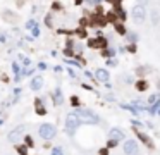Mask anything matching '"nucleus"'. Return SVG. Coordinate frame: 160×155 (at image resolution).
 Segmentation results:
<instances>
[{"label":"nucleus","instance_id":"473e14b6","mask_svg":"<svg viewBox=\"0 0 160 155\" xmlns=\"http://www.w3.org/2000/svg\"><path fill=\"white\" fill-rule=\"evenodd\" d=\"M112 2H115V4H117V2H119V0H112Z\"/></svg>","mask_w":160,"mask_h":155},{"label":"nucleus","instance_id":"ddd939ff","mask_svg":"<svg viewBox=\"0 0 160 155\" xmlns=\"http://www.w3.org/2000/svg\"><path fill=\"white\" fill-rule=\"evenodd\" d=\"M148 103H150V105H157V103H160V93H158V95H152V96H150Z\"/></svg>","mask_w":160,"mask_h":155},{"label":"nucleus","instance_id":"6e6552de","mask_svg":"<svg viewBox=\"0 0 160 155\" xmlns=\"http://www.w3.org/2000/svg\"><path fill=\"white\" fill-rule=\"evenodd\" d=\"M95 78H96L98 81H102V83H107L110 76H108V72H107L105 69H98V71L95 72Z\"/></svg>","mask_w":160,"mask_h":155},{"label":"nucleus","instance_id":"f257e3e1","mask_svg":"<svg viewBox=\"0 0 160 155\" xmlns=\"http://www.w3.org/2000/svg\"><path fill=\"white\" fill-rule=\"evenodd\" d=\"M74 114L78 116L79 123H88V124H98V123H100L98 116H96V114H93L91 110H86V109H78Z\"/></svg>","mask_w":160,"mask_h":155},{"label":"nucleus","instance_id":"a211bd4d","mask_svg":"<svg viewBox=\"0 0 160 155\" xmlns=\"http://www.w3.org/2000/svg\"><path fill=\"white\" fill-rule=\"evenodd\" d=\"M115 145H117V141H114V140H108V143H107V147H108V148H114Z\"/></svg>","mask_w":160,"mask_h":155},{"label":"nucleus","instance_id":"f8f14e48","mask_svg":"<svg viewBox=\"0 0 160 155\" xmlns=\"http://www.w3.org/2000/svg\"><path fill=\"white\" fill-rule=\"evenodd\" d=\"M146 88H148V83H146L145 79H141V81L136 83V90H138V91H145Z\"/></svg>","mask_w":160,"mask_h":155},{"label":"nucleus","instance_id":"423d86ee","mask_svg":"<svg viewBox=\"0 0 160 155\" xmlns=\"http://www.w3.org/2000/svg\"><path fill=\"white\" fill-rule=\"evenodd\" d=\"M124 153L126 155H138V143L134 140H128L124 143Z\"/></svg>","mask_w":160,"mask_h":155},{"label":"nucleus","instance_id":"aec40b11","mask_svg":"<svg viewBox=\"0 0 160 155\" xmlns=\"http://www.w3.org/2000/svg\"><path fill=\"white\" fill-rule=\"evenodd\" d=\"M107 64L110 66V67H115V66H117V60H114V59H110V60H108V62H107Z\"/></svg>","mask_w":160,"mask_h":155},{"label":"nucleus","instance_id":"0eeeda50","mask_svg":"<svg viewBox=\"0 0 160 155\" xmlns=\"http://www.w3.org/2000/svg\"><path fill=\"white\" fill-rule=\"evenodd\" d=\"M108 138L114 140V141H121V140L124 138V133L119 128H112L110 129V133H108Z\"/></svg>","mask_w":160,"mask_h":155},{"label":"nucleus","instance_id":"2f4dec72","mask_svg":"<svg viewBox=\"0 0 160 155\" xmlns=\"http://www.w3.org/2000/svg\"><path fill=\"white\" fill-rule=\"evenodd\" d=\"M2 109H4V103H2V105H0V112H2Z\"/></svg>","mask_w":160,"mask_h":155},{"label":"nucleus","instance_id":"20e7f679","mask_svg":"<svg viewBox=\"0 0 160 155\" xmlns=\"http://www.w3.org/2000/svg\"><path fill=\"white\" fill-rule=\"evenodd\" d=\"M131 14H133V17H134V21L136 22H143L145 17H146V9H145L143 5H138V4H136V5L133 7Z\"/></svg>","mask_w":160,"mask_h":155},{"label":"nucleus","instance_id":"4468645a","mask_svg":"<svg viewBox=\"0 0 160 155\" xmlns=\"http://www.w3.org/2000/svg\"><path fill=\"white\" fill-rule=\"evenodd\" d=\"M17 153H19V155H28V147L19 145V147H17Z\"/></svg>","mask_w":160,"mask_h":155},{"label":"nucleus","instance_id":"c756f323","mask_svg":"<svg viewBox=\"0 0 160 155\" xmlns=\"http://www.w3.org/2000/svg\"><path fill=\"white\" fill-rule=\"evenodd\" d=\"M90 4H96V2H100V0H88Z\"/></svg>","mask_w":160,"mask_h":155},{"label":"nucleus","instance_id":"4be33fe9","mask_svg":"<svg viewBox=\"0 0 160 155\" xmlns=\"http://www.w3.org/2000/svg\"><path fill=\"white\" fill-rule=\"evenodd\" d=\"M153 24H158V14L153 12Z\"/></svg>","mask_w":160,"mask_h":155},{"label":"nucleus","instance_id":"dca6fc26","mask_svg":"<svg viewBox=\"0 0 160 155\" xmlns=\"http://www.w3.org/2000/svg\"><path fill=\"white\" fill-rule=\"evenodd\" d=\"M52 155H64V150L60 148V147H55V148L52 150Z\"/></svg>","mask_w":160,"mask_h":155},{"label":"nucleus","instance_id":"393cba45","mask_svg":"<svg viewBox=\"0 0 160 155\" xmlns=\"http://www.w3.org/2000/svg\"><path fill=\"white\" fill-rule=\"evenodd\" d=\"M146 4H148V0H138V5H146Z\"/></svg>","mask_w":160,"mask_h":155},{"label":"nucleus","instance_id":"f03ea898","mask_svg":"<svg viewBox=\"0 0 160 155\" xmlns=\"http://www.w3.org/2000/svg\"><path fill=\"white\" fill-rule=\"evenodd\" d=\"M38 133H40V136L43 140H52V138H55L57 131H55V126H52V124H42Z\"/></svg>","mask_w":160,"mask_h":155},{"label":"nucleus","instance_id":"cd10ccee","mask_svg":"<svg viewBox=\"0 0 160 155\" xmlns=\"http://www.w3.org/2000/svg\"><path fill=\"white\" fill-rule=\"evenodd\" d=\"M28 28H35V21H29V22H28Z\"/></svg>","mask_w":160,"mask_h":155},{"label":"nucleus","instance_id":"9d476101","mask_svg":"<svg viewBox=\"0 0 160 155\" xmlns=\"http://www.w3.org/2000/svg\"><path fill=\"white\" fill-rule=\"evenodd\" d=\"M105 38H98V40H90V42H88V45H90V47H105Z\"/></svg>","mask_w":160,"mask_h":155},{"label":"nucleus","instance_id":"7c9ffc66","mask_svg":"<svg viewBox=\"0 0 160 155\" xmlns=\"http://www.w3.org/2000/svg\"><path fill=\"white\" fill-rule=\"evenodd\" d=\"M74 2H76V4H78V5H79V4H81V2H83V0H74Z\"/></svg>","mask_w":160,"mask_h":155},{"label":"nucleus","instance_id":"c85d7f7f","mask_svg":"<svg viewBox=\"0 0 160 155\" xmlns=\"http://www.w3.org/2000/svg\"><path fill=\"white\" fill-rule=\"evenodd\" d=\"M100 155H107V148H103V150H100Z\"/></svg>","mask_w":160,"mask_h":155},{"label":"nucleus","instance_id":"a878e982","mask_svg":"<svg viewBox=\"0 0 160 155\" xmlns=\"http://www.w3.org/2000/svg\"><path fill=\"white\" fill-rule=\"evenodd\" d=\"M71 102H72V105H78V103H79V100H78L76 96H72V98H71Z\"/></svg>","mask_w":160,"mask_h":155},{"label":"nucleus","instance_id":"f3484780","mask_svg":"<svg viewBox=\"0 0 160 155\" xmlns=\"http://www.w3.org/2000/svg\"><path fill=\"white\" fill-rule=\"evenodd\" d=\"M128 40H129V42H138V35H134V33H129V35H128Z\"/></svg>","mask_w":160,"mask_h":155},{"label":"nucleus","instance_id":"2eb2a0df","mask_svg":"<svg viewBox=\"0 0 160 155\" xmlns=\"http://www.w3.org/2000/svg\"><path fill=\"white\" fill-rule=\"evenodd\" d=\"M115 31H117L119 35H126V28H124L122 24H115Z\"/></svg>","mask_w":160,"mask_h":155},{"label":"nucleus","instance_id":"6ab92c4d","mask_svg":"<svg viewBox=\"0 0 160 155\" xmlns=\"http://www.w3.org/2000/svg\"><path fill=\"white\" fill-rule=\"evenodd\" d=\"M26 145L28 147H33V138L31 136H26Z\"/></svg>","mask_w":160,"mask_h":155},{"label":"nucleus","instance_id":"bb28decb","mask_svg":"<svg viewBox=\"0 0 160 155\" xmlns=\"http://www.w3.org/2000/svg\"><path fill=\"white\" fill-rule=\"evenodd\" d=\"M129 52H131V54H134V52H136V47H134V45H131V47L128 48Z\"/></svg>","mask_w":160,"mask_h":155},{"label":"nucleus","instance_id":"1a4fd4ad","mask_svg":"<svg viewBox=\"0 0 160 155\" xmlns=\"http://www.w3.org/2000/svg\"><path fill=\"white\" fill-rule=\"evenodd\" d=\"M29 86H31V90H33V91H38V90H40V88L43 86V78H42V76H36V78H33V81H31V85H29Z\"/></svg>","mask_w":160,"mask_h":155},{"label":"nucleus","instance_id":"9b49d317","mask_svg":"<svg viewBox=\"0 0 160 155\" xmlns=\"http://www.w3.org/2000/svg\"><path fill=\"white\" fill-rule=\"evenodd\" d=\"M53 102H55V105H60L62 103V93H60V90H55V93H53Z\"/></svg>","mask_w":160,"mask_h":155},{"label":"nucleus","instance_id":"b1692460","mask_svg":"<svg viewBox=\"0 0 160 155\" xmlns=\"http://www.w3.org/2000/svg\"><path fill=\"white\" fill-rule=\"evenodd\" d=\"M0 42L5 43V42H7V35H4V33H2V35H0Z\"/></svg>","mask_w":160,"mask_h":155},{"label":"nucleus","instance_id":"72a5a7b5","mask_svg":"<svg viewBox=\"0 0 160 155\" xmlns=\"http://www.w3.org/2000/svg\"><path fill=\"white\" fill-rule=\"evenodd\" d=\"M158 114H160V105H158Z\"/></svg>","mask_w":160,"mask_h":155},{"label":"nucleus","instance_id":"7ed1b4c3","mask_svg":"<svg viewBox=\"0 0 160 155\" xmlns=\"http://www.w3.org/2000/svg\"><path fill=\"white\" fill-rule=\"evenodd\" d=\"M79 119H78V116L76 114H69L67 116V119H65V128H67V133L69 134H74V131L78 129V126H79Z\"/></svg>","mask_w":160,"mask_h":155},{"label":"nucleus","instance_id":"412c9836","mask_svg":"<svg viewBox=\"0 0 160 155\" xmlns=\"http://www.w3.org/2000/svg\"><path fill=\"white\" fill-rule=\"evenodd\" d=\"M114 54H115L114 50H107V52H103V55H107V57H112Z\"/></svg>","mask_w":160,"mask_h":155},{"label":"nucleus","instance_id":"39448f33","mask_svg":"<svg viewBox=\"0 0 160 155\" xmlns=\"http://www.w3.org/2000/svg\"><path fill=\"white\" fill-rule=\"evenodd\" d=\"M22 133H24V126H17V128H14L11 133L7 134V141H11V143L19 141V138L22 136Z\"/></svg>","mask_w":160,"mask_h":155},{"label":"nucleus","instance_id":"5701e85b","mask_svg":"<svg viewBox=\"0 0 160 155\" xmlns=\"http://www.w3.org/2000/svg\"><path fill=\"white\" fill-rule=\"evenodd\" d=\"M36 112L40 114V116H43V114H45V109L43 107H36Z\"/></svg>","mask_w":160,"mask_h":155}]
</instances>
